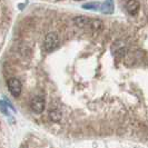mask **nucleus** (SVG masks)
<instances>
[{
    "instance_id": "f257e3e1",
    "label": "nucleus",
    "mask_w": 148,
    "mask_h": 148,
    "mask_svg": "<svg viewBox=\"0 0 148 148\" xmlns=\"http://www.w3.org/2000/svg\"><path fill=\"white\" fill-rule=\"evenodd\" d=\"M59 46V36L57 32H49L44 41V48L47 52L53 51Z\"/></svg>"
},
{
    "instance_id": "f03ea898",
    "label": "nucleus",
    "mask_w": 148,
    "mask_h": 148,
    "mask_svg": "<svg viewBox=\"0 0 148 148\" xmlns=\"http://www.w3.org/2000/svg\"><path fill=\"white\" fill-rule=\"evenodd\" d=\"M7 86L10 94L15 98L20 96V94H21V82H20V80H18L17 78H10L7 82Z\"/></svg>"
},
{
    "instance_id": "7ed1b4c3",
    "label": "nucleus",
    "mask_w": 148,
    "mask_h": 148,
    "mask_svg": "<svg viewBox=\"0 0 148 148\" xmlns=\"http://www.w3.org/2000/svg\"><path fill=\"white\" fill-rule=\"evenodd\" d=\"M45 106H46V101L45 98L41 96H36L32 98L31 103H30V107L31 110L36 114H41L45 110Z\"/></svg>"
},
{
    "instance_id": "20e7f679",
    "label": "nucleus",
    "mask_w": 148,
    "mask_h": 148,
    "mask_svg": "<svg viewBox=\"0 0 148 148\" xmlns=\"http://www.w3.org/2000/svg\"><path fill=\"white\" fill-rule=\"evenodd\" d=\"M104 25H103V21L99 20V19H91V18H87V22H86V27L85 28H88V29H91L94 31H99V30L103 29Z\"/></svg>"
},
{
    "instance_id": "39448f33",
    "label": "nucleus",
    "mask_w": 148,
    "mask_h": 148,
    "mask_svg": "<svg viewBox=\"0 0 148 148\" xmlns=\"http://www.w3.org/2000/svg\"><path fill=\"white\" fill-rule=\"evenodd\" d=\"M126 9L128 11V14L132 16H136L138 14L139 9H140V5L138 1H134V0H130L126 3Z\"/></svg>"
},
{
    "instance_id": "423d86ee",
    "label": "nucleus",
    "mask_w": 148,
    "mask_h": 148,
    "mask_svg": "<svg viewBox=\"0 0 148 148\" xmlns=\"http://www.w3.org/2000/svg\"><path fill=\"white\" fill-rule=\"evenodd\" d=\"M114 2L112 1H105L104 3H100V8L103 14H112L114 12Z\"/></svg>"
},
{
    "instance_id": "0eeeda50",
    "label": "nucleus",
    "mask_w": 148,
    "mask_h": 148,
    "mask_svg": "<svg viewBox=\"0 0 148 148\" xmlns=\"http://www.w3.org/2000/svg\"><path fill=\"white\" fill-rule=\"evenodd\" d=\"M49 117L51 120L53 121H59L61 119V112H60L58 109H53V110H50L49 112Z\"/></svg>"
},
{
    "instance_id": "6e6552de",
    "label": "nucleus",
    "mask_w": 148,
    "mask_h": 148,
    "mask_svg": "<svg viewBox=\"0 0 148 148\" xmlns=\"http://www.w3.org/2000/svg\"><path fill=\"white\" fill-rule=\"evenodd\" d=\"M84 9H90V10H97L100 8V3L99 2H88V3H84L82 5Z\"/></svg>"
},
{
    "instance_id": "1a4fd4ad",
    "label": "nucleus",
    "mask_w": 148,
    "mask_h": 148,
    "mask_svg": "<svg viewBox=\"0 0 148 148\" xmlns=\"http://www.w3.org/2000/svg\"><path fill=\"white\" fill-rule=\"evenodd\" d=\"M20 148H28V147H27L26 145H21V147H20Z\"/></svg>"
}]
</instances>
